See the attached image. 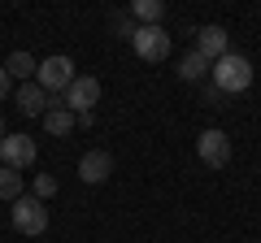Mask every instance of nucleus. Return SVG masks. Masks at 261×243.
Here are the masks:
<instances>
[{"label":"nucleus","instance_id":"5","mask_svg":"<svg viewBox=\"0 0 261 243\" xmlns=\"http://www.w3.org/2000/svg\"><path fill=\"white\" fill-rule=\"evenodd\" d=\"M39 161V143L31 139V135H5L0 139V165H9V169H31Z\"/></svg>","mask_w":261,"mask_h":243},{"label":"nucleus","instance_id":"6","mask_svg":"<svg viewBox=\"0 0 261 243\" xmlns=\"http://www.w3.org/2000/svg\"><path fill=\"white\" fill-rule=\"evenodd\" d=\"M196 157H200V165L222 169L226 161H231V135H226V131H218V126L200 131V139H196Z\"/></svg>","mask_w":261,"mask_h":243},{"label":"nucleus","instance_id":"18","mask_svg":"<svg viewBox=\"0 0 261 243\" xmlns=\"http://www.w3.org/2000/svg\"><path fill=\"white\" fill-rule=\"evenodd\" d=\"M113 31H118L122 39H130V35H135V22H130L126 13H113Z\"/></svg>","mask_w":261,"mask_h":243},{"label":"nucleus","instance_id":"4","mask_svg":"<svg viewBox=\"0 0 261 243\" xmlns=\"http://www.w3.org/2000/svg\"><path fill=\"white\" fill-rule=\"evenodd\" d=\"M61 104L74 113V117L96 113V104H100V78H96V74H79L74 83H70V92L61 96Z\"/></svg>","mask_w":261,"mask_h":243},{"label":"nucleus","instance_id":"3","mask_svg":"<svg viewBox=\"0 0 261 243\" xmlns=\"http://www.w3.org/2000/svg\"><path fill=\"white\" fill-rule=\"evenodd\" d=\"M74 61H70V56H48V61H39V70H35V83L44 87L48 96H65L70 92V83H74Z\"/></svg>","mask_w":261,"mask_h":243},{"label":"nucleus","instance_id":"16","mask_svg":"<svg viewBox=\"0 0 261 243\" xmlns=\"http://www.w3.org/2000/svg\"><path fill=\"white\" fill-rule=\"evenodd\" d=\"M31 196H39V200L48 204V200L57 196V178H53V174H35V183H31Z\"/></svg>","mask_w":261,"mask_h":243},{"label":"nucleus","instance_id":"11","mask_svg":"<svg viewBox=\"0 0 261 243\" xmlns=\"http://www.w3.org/2000/svg\"><path fill=\"white\" fill-rule=\"evenodd\" d=\"M39 122H44V131L53 135V139H65V135H70V131L79 126V117L61 104V96H53V104H48V113H44Z\"/></svg>","mask_w":261,"mask_h":243},{"label":"nucleus","instance_id":"7","mask_svg":"<svg viewBox=\"0 0 261 243\" xmlns=\"http://www.w3.org/2000/svg\"><path fill=\"white\" fill-rule=\"evenodd\" d=\"M130 48H135L140 61H166L170 56V35H166V26H135Z\"/></svg>","mask_w":261,"mask_h":243},{"label":"nucleus","instance_id":"9","mask_svg":"<svg viewBox=\"0 0 261 243\" xmlns=\"http://www.w3.org/2000/svg\"><path fill=\"white\" fill-rule=\"evenodd\" d=\"M79 178H83L87 187L109 183V178H113V157H109V152H100V148L83 152V157H79Z\"/></svg>","mask_w":261,"mask_h":243},{"label":"nucleus","instance_id":"13","mask_svg":"<svg viewBox=\"0 0 261 243\" xmlns=\"http://www.w3.org/2000/svg\"><path fill=\"white\" fill-rule=\"evenodd\" d=\"M35 70H39V61L31 52H9V61H5V74L22 78V83H35Z\"/></svg>","mask_w":261,"mask_h":243},{"label":"nucleus","instance_id":"20","mask_svg":"<svg viewBox=\"0 0 261 243\" xmlns=\"http://www.w3.org/2000/svg\"><path fill=\"white\" fill-rule=\"evenodd\" d=\"M5 135H9V126H5V117H0V139H5Z\"/></svg>","mask_w":261,"mask_h":243},{"label":"nucleus","instance_id":"8","mask_svg":"<svg viewBox=\"0 0 261 243\" xmlns=\"http://www.w3.org/2000/svg\"><path fill=\"white\" fill-rule=\"evenodd\" d=\"M192 35H196V52L205 56L209 66H214V61H222V56L231 52V35H226V26H218V22H209V26H196Z\"/></svg>","mask_w":261,"mask_h":243},{"label":"nucleus","instance_id":"14","mask_svg":"<svg viewBox=\"0 0 261 243\" xmlns=\"http://www.w3.org/2000/svg\"><path fill=\"white\" fill-rule=\"evenodd\" d=\"M130 18L140 22V26H161L166 5H161V0H130Z\"/></svg>","mask_w":261,"mask_h":243},{"label":"nucleus","instance_id":"19","mask_svg":"<svg viewBox=\"0 0 261 243\" xmlns=\"http://www.w3.org/2000/svg\"><path fill=\"white\" fill-rule=\"evenodd\" d=\"M9 92H13V78L5 74V66H0V100H5V96H9Z\"/></svg>","mask_w":261,"mask_h":243},{"label":"nucleus","instance_id":"15","mask_svg":"<svg viewBox=\"0 0 261 243\" xmlns=\"http://www.w3.org/2000/svg\"><path fill=\"white\" fill-rule=\"evenodd\" d=\"M18 196H27V178L18 174V169H9V165H0V200H18Z\"/></svg>","mask_w":261,"mask_h":243},{"label":"nucleus","instance_id":"10","mask_svg":"<svg viewBox=\"0 0 261 243\" xmlns=\"http://www.w3.org/2000/svg\"><path fill=\"white\" fill-rule=\"evenodd\" d=\"M13 104H18V113H22V117H44V113H48V104H53V96H48L39 83H22L18 92H13Z\"/></svg>","mask_w":261,"mask_h":243},{"label":"nucleus","instance_id":"1","mask_svg":"<svg viewBox=\"0 0 261 243\" xmlns=\"http://www.w3.org/2000/svg\"><path fill=\"white\" fill-rule=\"evenodd\" d=\"M209 83L218 87L222 96H240L252 87V61L244 52H226L222 61H214V70H209Z\"/></svg>","mask_w":261,"mask_h":243},{"label":"nucleus","instance_id":"17","mask_svg":"<svg viewBox=\"0 0 261 243\" xmlns=\"http://www.w3.org/2000/svg\"><path fill=\"white\" fill-rule=\"evenodd\" d=\"M200 100H205V104H209V109H222V104H226V96H222V92H218V87H214V83H200Z\"/></svg>","mask_w":261,"mask_h":243},{"label":"nucleus","instance_id":"2","mask_svg":"<svg viewBox=\"0 0 261 243\" xmlns=\"http://www.w3.org/2000/svg\"><path fill=\"white\" fill-rule=\"evenodd\" d=\"M9 222L18 234H44L48 230V204L39 196H18L9 204Z\"/></svg>","mask_w":261,"mask_h":243},{"label":"nucleus","instance_id":"12","mask_svg":"<svg viewBox=\"0 0 261 243\" xmlns=\"http://www.w3.org/2000/svg\"><path fill=\"white\" fill-rule=\"evenodd\" d=\"M209 70H214V66H209L205 56L192 48L187 56H178V70H174V74L183 78V83H209Z\"/></svg>","mask_w":261,"mask_h":243}]
</instances>
